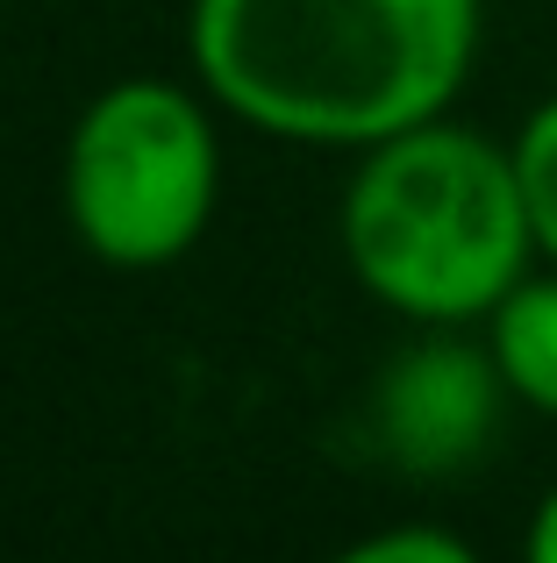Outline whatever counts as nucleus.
Instances as JSON below:
<instances>
[{
  "label": "nucleus",
  "mask_w": 557,
  "mask_h": 563,
  "mask_svg": "<svg viewBox=\"0 0 557 563\" xmlns=\"http://www.w3.org/2000/svg\"><path fill=\"white\" fill-rule=\"evenodd\" d=\"M479 329H487V350H493V372H501L507 399L557 421V264L529 272Z\"/></svg>",
  "instance_id": "39448f33"
},
{
  "label": "nucleus",
  "mask_w": 557,
  "mask_h": 563,
  "mask_svg": "<svg viewBox=\"0 0 557 563\" xmlns=\"http://www.w3.org/2000/svg\"><path fill=\"white\" fill-rule=\"evenodd\" d=\"M501 407L507 385L493 372L487 335L465 343L458 329H429L415 350H401L372 393L379 442L415 478H444V471H465L472 456H487Z\"/></svg>",
  "instance_id": "20e7f679"
},
{
  "label": "nucleus",
  "mask_w": 557,
  "mask_h": 563,
  "mask_svg": "<svg viewBox=\"0 0 557 563\" xmlns=\"http://www.w3.org/2000/svg\"><path fill=\"white\" fill-rule=\"evenodd\" d=\"M336 235L350 278L415 329H472L544 264L515 143L450 114L358 151Z\"/></svg>",
  "instance_id": "f03ea898"
},
{
  "label": "nucleus",
  "mask_w": 557,
  "mask_h": 563,
  "mask_svg": "<svg viewBox=\"0 0 557 563\" xmlns=\"http://www.w3.org/2000/svg\"><path fill=\"white\" fill-rule=\"evenodd\" d=\"M487 0H194L186 51L215 108L315 151H372L458 108Z\"/></svg>",
  "instance_id": "f257e3e1"
},
{
  "label": "nucleus",
  "mask_w": 557,
  "mask_h": 563,
  "mask_svg": "<svg viewBox=\"0 0 557 563\" xmlns=\"http://www.w3.org/2000/svg\"><path fill=\"white\" fill-rule=\"evenodd\" d=\"M329 563H487V556L444 521H393V528H372V536L343 542Z\"/></svg>",
  "instance_id": "0eeeda50"
},
{
  "label": "nucleus",
  "mask_w": 557,
  "mask_h": 563,
  "mask_svg": "<svg viewBox=\"0 0 557 563\" xmlns=\"http://www.w3.org/2000/svg\"><path fill=\"white\" fill-rule=\"evenodd\" d=\"M222 200L208 93L179 79H114L65 136V221L114 272L179 264Z\"/></svg>",
  "instance_id": "7ed1b4c3"
},
{
  "label": "nucleus",
  "mask_w": 557,
  "mask_h": 563,
  "mask_svg": "<svg viewBox=\"0 0 557 563\" xmlns=\"http://www.w3.org/2000/svg\"><path fill=\"white\" fill-rule=\"evenodd\" d=\"M522 563H557V478L544 485V499L529 507V528H522Z\"/></svg>",
  "instance_id": "6e6552de"
},
{
  "label": "nucleus",
  "mask_w": 557,
  "mask_h": 563,
  "mask_svg": "<svg viewBox=\"0 0 557 563\" xmlns=\"http://www.w3.org/2000/svg\"><path fill=\"white\" fill-rule=\"evenodd\" d=\"M507 143H515V172H522V192H529L536 257L557 264V93L536 100Z\"/></svg>",
  "instance_id": "423d86ee"
}]
</instances>
